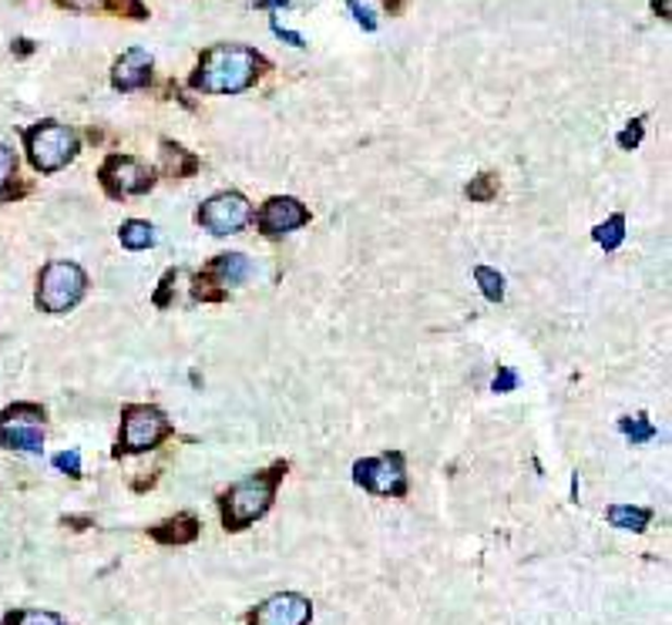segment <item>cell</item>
Segmentation results:
<instances>
[{
  "instance_id": "cell-21",
  "label": "cell",
  "mask_w": 672,
  "mask_h": 625,
  "mask_svg": "<svg viewBox=\"0 0 672 625\" xmlns=\"http://www.w3.org/2000/svg\"><path fill=\"white\" fill-rule=\"evenodd\" d=\"M619 430L632 440V445H646V440H652V437L659 434L643 414H639V417H622V421H619Z\"/></svg>"
},
{
  "instance_id": "cell-36",
  "label": "cell",
  "mask_w": 672,
  "mask_h": 625,
  "mask_svg": "<svg viewBox=\"0 0 672 625\" xmlns=\"http://www.w3.org/2000/svg\"><path fill=\"white\" fill-rule=\"evenodd\" d=\"M0 625H8V622H0Z\"/></svg>"
},
{
  "instance_id": "cell-28",
  "label": "cell",
  "mask_w": 672,
  "mask_h": 625,
  "mask_svg": "<svg viewBox=\"0 0 672 625\" xmlns=\"http://www.w3.org/2000/svg\"><path fill=\"white\" fill-rule=\"evenodd\" d=\"M514 387H518V374L511 371V366H501L495 384H491V390H495V393H511Z\"/></svg>"
},
{
  "instance_id": "cell-4",
  "label": "cell",
  "mask_w": 672,
  "mask_h": 625,
  "mask_svg": "<svg viewBox=\"0 0 672 625\" xmlns=\"http://www.w3.org/2000/svg\"><path fill=\"white\" fill-rule=\"evenodd\" d=\"M24 145L37 172H58L78 155V135L61 122H37L24 132Z\"/></svg>"
},
{
  "instance_id": "cell-3",
  "label": "cell",
  "mask_w": 672,
  "mask_h": 625,
  "mask_svg": "<svg viewBox=\"0 0 672 625\" xmlns=\"http://www.w3.org/2000/svg\"><path fill=\"white\" fill-rule=\"evenodd\" d=\"M88 289V276L78 263H48L37 276V307L45 313H67L78 307Z\"/></svg>"
},
{
  "instance_id": "cell-19",
  "label": "cell",
  "mask_w": 672,
  "mask_h": 625,
  "mask_svg": "<svg viewBox=\"0 0 672 625\" xmlns=\"http://www.w3.org/2000/svg\"><path fill=\"white\" fill-rule=\"evenodd\" d=\"M0 424H45V408H37V403H14L4 414H0Z\"/></svg>"
},
{
  "instance_id": "cell-15",
  "label": "cell",
  "mask_w": 672,
  "mask_h": 625,
  "mask_svg": "<svg viewBox=\"0 0 672 625\" xmlns=\"http://www.w3.org/2000/svg\"><path fill=\"white\" fill-rule=\"evenodd\" d=\"M209 276H215L222 286H239L249 276V260L242 252H226L209 266Z\"/></svg>"
},
{
  "instance_id": "cell-16",
  "label": "cell",
  "mask_w": 672,
  "mask_h": 625,
  "mask_svg": "<svg viewBox=\"0 0 672 625\" xmlns=\"http://www.w3.org/2000/svg\"><path fill=\"white\" fill-rule=\"evenodd\" d=\"M119 236H122V246L125 249H152L155 246V226L152 223H141V218H128V223L119 229Z\"/></svg>"
},
{
  "instance_id": "cell-27",
  "label": "cell",
  "mask_w": 672,
  "mask_h": 625,
  "mask_svg": "<svg viewBox=\"0 0 672 625\" xmlns=\"http://www.w3.org/2000/svg\"><path fill=\"white\" fill-rule=\"evenodd\" d=\"M54 467L67 471L71 477H82V454L78 451H64V454L54 458Z\"/></svg>"
},
{
  "instance_id": "cell-24",
  "label": "cell",
  "mask_w": 672,
  "mask_h": 625,
  "mask_svg": "<svg viewBox=\"0 0 672 625\" xmlns=\"http://www.w3.org/2000/svg\"><path fill=\"white\" fill-rule=\"evenodd\" d=\"M14 172H17V159H14V152L8 149V145H0V196H4V189L14 182Z\"/></svg>"
},
{
  "instance_id": "cell-9",
  "label": "cell",
  "mask_w": 672,
  "mask_h": 625,
  "mask_svg": "<svg viewBox=\"0 0 672 625\" xmlns=\"http://www.w3.org/2000/svg\"><path fill=\"white\" fill-rule=\"evenodd\" d=\"M310 618H313L310 599L296 592L270 596L266 602L256 605V612H249V625H310Z\"/></svg>"
},
{
  "instance_id": "cell-29",
  "label": "cell",
  "mask_w": 672,
  "mask_h": 625,
  "mask_svg": "<svg viewBox=\"0 0 672 625\" xmlns=\"http://www.w3.org/2000/svg\"><path fill=\"white\" fill-rule=\"evenodd\" d=\"M273 34L279 41H286V45H293V48H307V41H303V34H296V30H289V27H283L276 17H273Z\"/></svg>"
},
{
  "instance_id": "cell-2",
  "label": "cell",
  "mask_w": 672,
  "mask_h": 625,
  "mask_svg": "<svg viewBox=\"0 0 672 625\" xmlns=\"http://www.w3.org/2000/svg\"><path fill=\"white\" fill-rule=\"evenodd\" d=\"M283 474H286V464H273L270 471L252 474L222 495V525H226V532H242L252 522L263 518L276 498Z\"/></svg>"
},
{
  "instance_id": "cell-25",
  "label": "cell",
  "mask_w": 672,
  "mask_h": 625,
  "mask_svg": "<svg viewBox=\"0 0 672 625\" xmlns=\"http://www.w3.org/2000/svg\"><path fill=\"white\" fill-rule=\"evenodd\" d=\"M639 141H643V118L629 122V128H622V132H619V145H622L625 152H632V149H636Z\"/></svg>"
},
{
  "instance_id": "cell-26",
  "label": "cell",
  "mask_w": 672,
  "mask_h": 625,
  "mask_svg": "<svg viewBox=\"0 0 672 625\" xmlns=\"http://www.w3.org/2000/svg\"><path fill=\"white\" fill-rule=\"evenodd\" d=\"M347 8L353 11V21L363 27V30H377V17H373V11L366 4H360V0H347Z\"/></svg>"
},
{
  "instance_id": "cell-30",
  "label": "cell",
  "mask_w": 672,
  "mask_h": 625,
  "mask_svg": "<svg viewBox=\"0 0 672 625\" xmlns=\"http://www.w3.org/2000/svg\"><path fill=\"white\" fill-rule=\"evenodd\" d=\"M58 4L71 11H95V8H104V0H58Z\"/></svg>"
},
{
  "instance_id": "cell-23",
  "label": "cell",
  "mask_w": 672,
  "mask_h": 625,
  "mask_svg": "<svg viewBox=\"0 0 672 625\" xmlns=\"http://www.w3.org/2000/svg\"><path fill=\"white\" fill-rule=\"evenodd\" d=\"M495 196H498L495 175H477V178H471V186H468V199H471V202H491Z\"/></svg>"
},
{
  "instance_id": "cell-35",
  "label": "cell",
  "mask_w": 672,
  "mask_h": 625,
  "mask_svg": "<svg viewBox=\"0 0 672 625\" xmlns=\"http://www.w3.org/2000/svg\"><path fill=\"white\" fill-rule=\"evenodd\" d=\"M14 48H17V54H30V51H34V48H30V41H24V38H21V41H14Z\"/></svg>"
},
{
  "instance_id": "cell-34",
  "label": "cell",
  "mask_w": 672,
  "mask_h": 625,
  "mask_svg": "<svg viewBox=\"0 0 672 625\" xmlns=\"http://www.w3.org/2000/svg\"><path fill=\"white\" fill-rule=\"evenodd\" d=\"M384 4H387V11H390V14H400L407 0H384Z\"/></svg>"
},
{
  "instance_id": "cell-14",
  "label": "cell",
  "mask_w": 672,
  "mask_h": 625,
  "mask_svg": "<svg viewBox=\"0 0 672 625\" xmlns=\"http://www.w3.org/2000/svg\"><path fill=\"white\" fill-rule=\"evenodd\" d=\"M609 525L619 528V532H646L649 522H652V511L649 508H639V504H612L609 508Z\"/></svg>"
},
{
  "instance_id": "cell-18",
  "label": "cell",
  "mask_w": 672,
  "mask_h": 625,
  "mask_svg": "<svg viewBox=\"0 0 672 625\" xmlns=\"http://www.w3.org/2000/svg\"><path fill=\"white\" fill-rule=\"evenodd\" d=\"M622 239H625V215H622V212L609 215V223H602L599 229H595V242H599L606 252H609V249H619Z\"/></svg>"
},
{
  "instance_id": "cell-1",
  "label": "cell",
  "mask_w": 672,
  "mask_h": 625,
  "mask_svg": "<svg viewBox=\"0 0 672 625\" xmlns=\"http://www.w3.org/2000/svg\"><path fill=\"white\" fill-rule=\"evenodd\" d=\"M263 58L246 45H215L202 54L192 88L206 95H239L256 85Z\"/></svg>"
},
{
  "instance_id": "cell-12",
  "label": "cell",
  "mask_w": 672,
  "mask_h": 625,
  "mask_svg": "<svg viewBox=\"0 0 672 625\" xmlns=\"http://www.w3.org/2000/svg\"><path fill=\"white\" fill-rule=\"evenodd\" d=\"M0 448L37 454L45 448V430L37 424H0Z\"/></svg>"
},
{
  "instance_id": "cell-17",
  "label": "cell",
  "mask_w": 672,
  "mask_h": 625,
  "mask_svg": "<svg viewBox=\"0 0 672 625\" xmlns=\"http://www.w3.org/2000/svg\"><path fill=\"white\" fill-rule=\"evenodd\" d=\"M162 155H165V168H169V175H175V178L192 175V172L199 168V159L189 155L185 149H178V145H172V141H162Z\"/></svg>"
},
{
  "instance_id": "cell-11",
  "label": "cell",
  "mask_w": 672,
  "mask_h": 625,
  "mask_svg": "<svg viewBox=\"0 0 672 625\" xmlns=\"http://www.w3.org/2000/svg\"><path fill=\"white\" fill-rule=\"evenodd\" d=\"M152 82V54L141 51V48H132L125 51L115 67H111V85L119 91H138Z\"/></svg>"
},
{
  "instance_id": "cell-20",
  "label": "cell",
  "mask_w": 672,
  "mask_h": 625,
  "mask_svg": "<svg viewBox=\"0 0 672 625\" xmlns=\"http://www.w3.org/2000/svg\"><path fill=\"white\" fill-rule=\"evenodd\" d=\"M474 279H477L481 292H484V297H488L491 303H501V300H505V276H501V273H495V270H488V266H477V270H474Z\"/></svg>"
},
{
  "instance_id": "cell-13",
  "label": "cell",
  "mask_w": 672,
  "mask_h": 625,
  "mask_svg": "<svg viewBox=\"0 0 672 625\" xmlns=\"http://www.w3.org/2000/svg\"><path fill=\"white\" fill-rule=\"evenodd\" d=\"M152 538L162 541V545H189L199 538V522L196 514H175V518L162 522L152 528Z\"/></svg>"
},
{
  "instance_id": "cell-6",
  "label": "cell",
  "mask_w": 672,
  "mask_h": 625,
  "mask_svg": "<svg viewBox=\"0 0 672 625\" xmlns=\"http://www.w3.org/2000/svg\"><path fill=\"white\" fill-rule=\"evenodd\" d=\"M252 223V205L239 192H219L199 209V226L212 236H236Z\"/></svg>"
},
{
  "instance_id": "cell-8",
  "label": "cell",
  "mask_w": 672,
  "mask_h": 625,
  "mask_svg": "<svg viewBox=\"0 0 672 625\" xmlns=\"http://www.w3.org/2000/svg\"><path fill=\"white\" fill-rule=\"evenodd\" d=\"M101 186L111 199H128V196H141L155 186V172L145 162L132 159V155H111L101 165Z\"/></svg>"
},
{
  "instance_id": "cell-10",
  "label": "cell",
  "mask_w": 672,
  "mask_h": 625,
  "mask_svg": "<svg viewBox=\"0 0 672 625\" xmlns=\"http://www.w3.org/2000/svg\"><path fill=\"white\" fill-rule=\"evenodd\" d=\"M307 223H310V209L293 196H273L263 205V212H259V229H263V236H273V239L300 229Z\"/></svg>"
},
{
  "instance_id": "cell-5",
  "label": "cell",
  "mask_w": 672,
  "mask_h": 625,
  "mask_svg": "<svg viewBox=\"0 0 672 625\" xmlns=\"http://www.w3.org/2000/svg\"><path fill=\"white\" fill-rule=\"evenodd\" d=\"M169 434V421L159 408H148V403H132L122 414V440H119V454H141L162 445V437Z\"/></svg>"
},
{
  "instance_id": "cell-32",
  "label": "cell",
  "mask_w": 672,
  "mask_h": 625,
  "mask_svg": "<svg viewBox=\"0 0 672 625\" xmlns=\"http://www.w3.org/2000/svg\"><path fill=\"white\" fill-rule=\"evenodd\" d=\"M293 0H256V8L259 11H273V8H289Z\"/></svg>"
},
{
  "instance_id": "cell-33",
  "label": "cell",
  "mask_w": 672,
  "mask_h": 625,
  "mask_svg": "<svg viewBox=\"0 0 672 625\" xmlns=\"http://www.w3.org/2000/svg\"><path fill=\"white\" fill-rule=\"evenodd\" d=\"M172 279H175V273H169V276H165V283H162V292H159V297H155V303H159V307H165V303H169V289H172Z\"/></svg>"
},
{
  "instance_id": "cell-22",
  "label": "cell",
  "mask_w": 672,
  "mask_h": 625,
  "mask_svg": "<svg viewBox=\"0 0 672 625\" xmlns=\"http://www.w3.org/2000/svg\"><path fill=\"white\" fill-rule=\"evenodd\" d=\"M8 625H64L54 612H41V609H24V612H11Z\"/></svg>"
},
{
  "instance_id": "cell-7",
  "label": "cell",
  "mask_w": 672,
  "mask_h": 625,
  "mask_svg": "<svg viewBox=\"0 0 672 625\" xmlns=\"http://www.w3.org/2000/svg\"><path fill=\"white\" fill-rule=\"evenodd\" d=\"M353 482L373 495H390L403 498L407 495V471H403V454H381L353 464Z\"/></svg>"
},
{
  "instance_id": "cell-31",
  "label": "cell",
  "mask_w": 672,
  "mask_h": 625,
  "mask_svg": "<svg viewBox=\"0 0 672 625\" xmlns=\"http://www.w3.org/2000/svg\"><path fill=\"white\" fill-rule=\"evenodd\" d=\"M652 8H656V14H659L662 21L672 17V0H652Z\"/></svg>"
}]
</instances>
